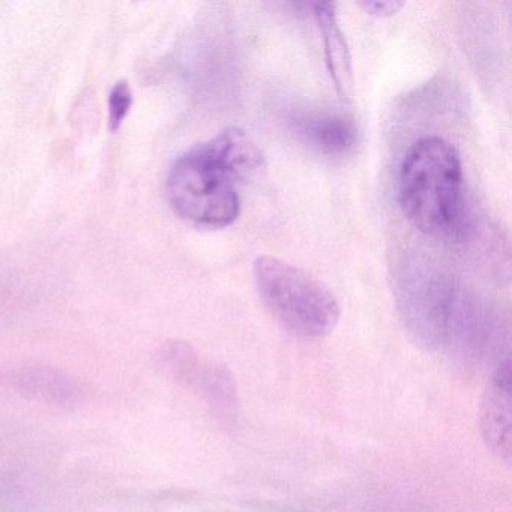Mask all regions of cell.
Listing matches in <instances>:
<instances>
[{
  "label": "cell",
  "instance_id": "6da1fadb",
  "mask_svg": "<svg viewBox=\"0 0 512 512\" xmlns=\"http://www.w3.org/2000/svg\"><path fill=\"white\" fill-rule=\"evenodd\" d=\"M263 154L245 131L227 128L178 158L167 179L173 211L200 227L230 226L241 211L239 185L263 167Z\"/></svg>",
  "mask_w": 512,
  "mask_h": 512
},
{
  "label": "cell",
  "instance_id": "7a4b0ae2",
  "mask_svg": "<svg viewBox=\"0 0 512 512\" xmlns=\"http://www.w3.org/2000/svg\"><path fill=\"white\" fill-rule=\"evenodd\" d=\"M398 203L407 221L425 235L445 239L466 235L463 167L451 143L424 137L407 149L398 172Z\"/></svg>",
  "mask_w": 512,
  "mask_h": 512
},
{
  "label": "cell",
  "instance_id": "3957f363",
  "mask_svg": "<svg viewBox=\"0 0 512 512\" xmlns=\"http://www.w3.org/2000/svg\"><path fill=\"white\" fill-rule=\"evenodd\" d=\"M253 275L263 304L290 334L319 340L334 331L340 319V305L325 283L271 256L254 262Z\"/></svg>",
  "mask_w": 512,
  "mask_h": 512
},
{
  "label": "cell",
  "instance_id": "277c9868",
  "mask_svg": "<svg viewBox=\"0 0 512 512\" xmlns=\"http://www.w3.org/2000/svg\"><path fill=\"white\" fill-rule=\"evenodd\" d=\"M395 298L404 329L416 346L437 350L451 340L460 299L457 284L440 263L422 254L403 260Z\"/></svg>",
  "mask_w": 512,
  "mask_h": 512
},
{
  "label": "cell",
  "instance_id": "5b68a950",
  "mask_svg": "<svg viewBox=\"0 0 512 512\" xmlns=\"http://www.w3.org/2000/svg\"><path fill=\"white\" fill-rule=\"evenodd\" d=\"M511 361L497 365L488 379L479 406V430L485 446L497 460L511 463L512 454Z\"/></svg>",
  "mask_w": 512,
  "mask_h": 512
},
{
  "label": "cell",
  "instance_id": "8992f818",
  "mask_svg": "<svg viewBox=\"0 0 512 512\" xmlns=\"http://www.w3.org/2000/svg\"><path fill=\"white\" fill-rule=\"evenodd\" d=\"M296 130L314 152L329 160L346 157L358 142V127L344 113H308L299 119Z\"/></svg>",
  "mask_w": 512,
  "mask_h": 512
},
{
  "label": "cell",
  "instance_id": "52a82bcc",
  "mask_svg": "<svg viewBox=\"0 0 512 512\" xmlns=\"http://www.w3.org/2000/svg\"><path fill=\"white\" fill-rule=\"evenodd\" d=\"M314 19L322 34L325 47L326 67L334 82L335 91L343 100H349L353 88L352 56L346 38L338 26L337 4H316Z\"/></svg>",
  "mask_w": 512,
  "mask_h": 512
},
{
  "label": "cell",
  "instance_id": "ba28073f",
  "mask_svg": "<svg viewBox=\"0 0 512 512\" xmlns=\"http://www.w3.org/2000/svg\"><path fill=\"white\" fill-rule=\"evenodd\" d=\"M8 382L17 392L56 406H73L82 400L76 380L49 368H25L11 373Z\"/></svg>",
  "mask_w": 512,
  "mask_h": 512
},
{
  "label": "cell",
  "instance_id": "9c48e42d",
  "mask_svg": "<svg viewBox=\"0 0 512 512\" xmlns=\"http://www.w3.org/2000/svg\"><path fill=\"white\" fill-rule=\"evenodd\" d=\"M133 104V94L127 82L116 83L109 95V122L112 130H118Z\"/></svg>",
  "mask_w": 512,
  "mask_h": 512
},
{
  "label": "cell",
  "instance_id": "30bf717a",
  "mask_svg": "<svg viewBox=\"0 0 512 512\" xmlns=\"http://www.w3.org/2000/svg\"><path fill=\"white\" fill-rule=\"evenodd\" d=\"M361 8H364L365 13L371 14L376 17H391L397 14L401 8L404 7L403 2H395V0H377V2H362Z\"/></svg>",
  "mask_w": 512,
  "mask_h": 512
}]
</instances>
